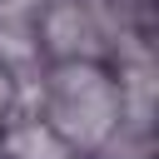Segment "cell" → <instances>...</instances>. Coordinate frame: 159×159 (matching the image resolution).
Returning <instances> with one entry per match:
<instances>
[{
  "label": "cell",
  "mask_w": 159,
  "mask_h": 159,
  "mask_svg": "<svg viewBox=\"0 0 159 159\" xmlns=\"http://www.w3.org/2000/svg\"><path fill=\"white\" fill-rule=\"evenodd\" d=\"M5 159H75V149L45 124V119H20L10 134H0Z\"/></svg>",
  "instance_id": "2"
},
{
  "label": "cell",
  "mask_w": 159,
  "mask_h": 159,
  "mask_svg": "<svg viewBox=\"0 0 159 159\" xmlns=\"http://www.w3.org/2000/svg\"><path fill=\"white\" fill-rule=\"evenodd\" d=\"M45 124L80 154V149H99L104 134L119 124V99L104 70H94L89 60H65L50 80V114Z\"/></svg>",
  "instance_id": "1"
}]
</instances>
